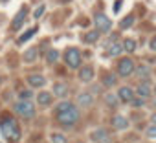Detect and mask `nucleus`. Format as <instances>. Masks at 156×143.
Instances as JSON below:
<instances>
[{
    "instance_id": "nucleus-1",
    "label": "nucleus",
    "mask_w": 156,
    "mask_h": 143,
    "mask_svg": "<svg viewBox=\"0 0 156 143\" xmlns=\"http://www.w3.org/2000/svg\"><path fill=\"white\" fill-rule=\"evenodd\" d=\"M81 117V110L72 101H61L55 106V121L61 127H73Z\"/></svg>"
},
{
    "instance_id": "nucleus-2",
    "label": "nucleus",
    "mask_w": 156,
    "mask_h": 143,
    "mask_svg": "<svg viewBox=\"0 0 156 143\" xmlns=\"http://www.w3.org/2000/svg\"><path fill=\"white\" fill-rule=\"evenodd\" d=\"M0 130H2V136L9 141H19L20 139V127L17 123L15 117H4L0 121Z\"/></svg>"
},
{
    "instance_id": "nucleus-3",
    "label": "nucleus",
    "mask_w": 156,
    "mask_h": 143,
    "mask_svg": "<svg viewBox=\"0 0 156 143\" xmlns=\"http://www.w3.org/2000/svg\"><path fill=\"white\" fill-rule=\"evenodd\" d=\"M62 59H64L66 66H68V68H72V70L81 68V62H83V57H81L79 48H73V46H70V48H66V50H64Z\"/></svg>"
},
{
    "instance_id": "nucleus-4",
    "label": "nucleus",
    "mask_w": 156,
    "mask_h": 143,
    "mask_svg": "<svg viewBox=\"0 0 156 143\" xmlns=\"http://www.w3.org/2000/svg\"><path fill=\"white\" fill-rule=\"evenodd\" d=\"M13 110L22 119H33L35 117V112H37V108H35V105L31 101H20V99L13 105Z\"/></svg>"
},
{
    "instance_id": "nucleus-5",
    "label": "nucleus",
    "mask_w": 156,
    "mask_h": 143,
    "mask_svg": "<svg viewBox=\"0 0 156 143\" xmlns=\"http://www.w3.org/2000/svg\"><path fill=\"white\" fill-rule=\"evenodd\" d=\"M134 68H136L134 66V61L130 57H123L118 62V75L119 77H130L134 74Z\"/></svg>"
},
{
    "instance_id": "nucleus-6",
    "label": "nucleus",
    "mask_w": 156,
    "mask_h": 143,
    "mask_svg": "<svg viewBox=\"0 0 156 143\" xmlns=\"http://www.w3.org/2000/svg\"><path fill=\"white\" fill-rule=\"evenodd\" d=\"M90 139L94 143H112V136L105 127H98L90 132Z\"/></svg>"
},
{
    "instance_id": "nucleus-7",
    "label": "nucleus",
    "mask_w": 156,
    "mask_h": 143,
    "mask_svg": "<svg viewBox=\"0 0 156 143\" xmlns=\"http://www.w3.org/2000/svg\"><path fill=\"white\" fill-rule=\"evenodd\" d=\"M94 24H96V31H99V33H108L112 28V20L105 13H98L94 17Z\"/></svg>"
},
{
    "instance_id": "nucleus-8",
    "label": "nucleus",
    "mask_w": 156,
    "mask_h": 143,
    "mask_svg": "<svg viewBox=\"0 0 156 143\" xmlns=\"http://www.w3.org/2000/svg\"><path fill=\"white\" fill-rule=\"evenodd\" d=\"M77 108H90L94 105V96L90 92H81V94H77L75 97V103H73Z\"/></svg>"
},
{
    "instance_id": "nucleus-9",
    "label": "nucleus",
    "mask_w": 156,
    "mask_h": 143,
    "mask_svg": "<svg viewBox=\"0 0 156 143\" xmlns=\"http://www.w3.org/2000/svg\"><path fill=\"white\" fill-rule=\"evenodd\" d=\"M110 125H112V128L114 130H127L129 127H130V121L123 116V114H116V116H112V119H110Z\"/></svg>"
},
{
    "instance_id": "nucleus-10",
    "label": "nucleus",
    "mask_w": 156,
    "mask_h": 143,
    "mask_svg": "<svg viewBox=\"0 0 156 143\" xmlns=\"http://www.w3.org/2000/svg\"><path fill=\"white\" fill-rule=\"evenodd\" d=\"M79 72H77V77H79L81 83H92L96 74H94V68L92 66H83V68H77Z\"/></svg>"
},
{
    "instance_id": "nucleus-11",
    "label": "nucleus",
    "mask_w": 156,
    "mask_h": 143,
    "mask_svg": "<svg viewBox=\"0 0 156 143\" xmlns=\"http://www.w3.org/2000/svg\"><path fill=\"white\" fill-rule=\"evenodd\" d=\"M118 99H119V103H130L136 96H134V90L130 88V86H121L119 90H118Z\"/></svg>"
},
{
    "instance_id": "nucleus-12",
    "label": "nucleus",
    "mask_w": 156,
    "mask_h": 143,
    "mask_svg": "<svg viewBox=\"0 0 156 143\" xmlns=\"http://www.w3.org/2000/svg\"><path fill=\"white\" fill-rule=\"evenodd\" d=\"M134 96L141 97V99H149L152 96V88H151V83H140L134 90Z\"/></svg>"
},
{
    "instance_id": "nucleus-13",
    "label": "nucleus",
    "mask_w": 156,
    "mask_h": 143,
    "mask_svg": "<svg viewBox=\"0 0 156 143\" xmlns=\"http://www.w3.org/2000/svg\"><path fill=\"white\" fill-rule=\"evenodd\" d=\"M26 17H28V8L24 6V8H20V9H19V13L13 17L11 28H13V30H20V26H22V22L26 20Z\"/></svg>"
},
{
    "instance_id": "nucleus-14",
    "label": "nucleus",
    "mask_w": 156,
    "mask_h": 143,
    "mask_svg": "<svg viewBox=\"0 0 156 143\" xmlns=\"http://www.w3.org/2000/svg\"><path fill=\"white\" fill-rule=\"evenodd\" d=\"M28 85L31 88H42L46 85V77L41 74H31V75H28Z\"/></svg>"
},
{
    "instance_id": "nucleus-15",
    "label": "nucleus",
    "mask_w": 156,
    "mask_h": 143,
    "mask_svg": "<svg viewBox=\"0 0 156 143\" xmlns=\"http://www.w3.org/2000/svg\"><path fill=\"white\" fill-rule=\"evenodd\" d=\"M68 90H70V88H68L66 83H55V85H53V90H51L50 94L55 96V97H61V99H62V97L68 96Z\"/></svg>"
},
{
    "instance_id": "nucleus-16",
    "label": "nucleus",
    "mask_w": 156,
    "mask_h": 143,
    "mask_svg": "<svg viewBox=\"0 0 156 143\" xmlns=\"http://www.w3.org/2000/svg\"><path fill=\"white\" fill-rule=\"evenodd\" d=\"M37 103H39V106H50L53 103V96L46 90H41L37 94Z\"/></svg>"
},
{
    "instance_id": "nucleus-17",
    "label": "nucleus",
    "mask_w": 156,
    "mask_h": 143,
    "mask_svg": "<svg viewBox=\"0 0 156 143\" xmlns=\"http://www.w3.org/2000/svg\"><path fill=\"white\" fill-rule=\"evenodd\" d=\"M134 74L141 79V83H151V68H149V66L134 68Z\"/></svg>"
},
{
    "instance_id": "nucleus-18",
    "label": "nucleus",
    "mask_w": 156,
    "mask_h": 143,
    "mask_svg": "<svg viewBox=\"0 0 156 143\" xmlns=\"http://www.w3.org/2000/svg\"><path fill=\"white\" fill-rule=\"evenodd\" d=\"M37 57H39V50H37V48H28V50L24 51V55H22V61L28 62V64H31V62L37 61Z\"/></svg>"
},
{
    "instance_id": "nucleus-19",
    "label": "nucleus",
    "mask_w": 156,
    "mask_h": 143,
    "mask_svg": "<svg viewBox=\"0 0 156 143\" xmlns=\"http://www.w3.org/2000/svg\"><path fill=\"white\" fill-rule=\"evenodd\" d=\"M103 99H105V105L110 106V108H116V106L119 105V99H118V96H116L114 92H107V94L103 96Z\"/></svg>"
},
{
    "instance_id": "nucleus-20",
    "label": "nucleus",
    "mask_w": 156,
    "mask_h": 143,
    "mask_svg": "<svg viewBox=\"0 0 156 143\" xmlns=\"http://www.w3.org/2000/svg\"><path fill=\"white\" fill-rule=\"evenodd\" d=\"M121 53H123V48H121L119 42H112V46H108V50H107V55L108 57H118Z\"/></svg>"
},
{
    "instance_id": "nucleus-21",
    "label": "nucleus",
    "mask_w": 156,
    "mask_h": 143,
    "mask_svg": "<svg viewBox=\"0 0 156 143\" xmlns=\"http://www.w3.org/2000/svg\"><path fill=\"white\" fill-rule=\"evenodd\" d=\"M37 31H39V28H37V26L30 28V30H28L24 35H20V37H19V40H17V42H19V44H24V42H28V40H30V39H31V37H33Z\"/></svg>"
},
{
    "instance_id": "nucleus-22",
    "label": "nucleus",
    "mask_w": 156,
    "mask_h": 143,
    "mask_svg": "<svg viewBox=\"0 0 156 143\" xmlns=\"http://www.w3.org/2000/svg\"><path fill=\"white\" fill-rule=\"evenodd\" d=\"M116 83H118V77L114 74H105V77H103V86L105 88H112V86H116Z\"/></svg>"
},
{
    "instance_id": "nucleus-23",
    "label": "nucleus",
    "mask_w": 156,
    "mask_h": 143,
    "mask_svg": "<svg viewBox=\"0 0 156 143\" xmlns=\"http://www.w3.org/2000/svg\"><path fill=\"white\" fill-rule=\"evenodd\" d=\"M99 35H101V33L94 30V31L85 33V35H83V40H85V42H88V44H92V42H98V40H99Z\"/></svg>"
},
{
    "instance_id": "nucleus-24",
    "label": "nucleus",
    "mask_w": 156,
    "mask_h": 143,
    "mask_svg": "<svg viewBox=\"0 0 156 143\" xmlns=\"http://www.w3.org/2000/svg\"><path fill=\"white\" fill-rule=\"evenodd\" d=\"M59 57H61V53H59L55 48H51V50L46 53V62H48V64H55V62L59 61Z\"/></svg>"
},
{
    "instance_id": "nucleus-25",
    "label": "nucleus",
    "mask_w": 156,
    "mask_h": 143,
    "mask_svg": "<svg viewBox=\"0 0 156 143\" xmlns=\"http://www.w3.org/2000/svg\"><path fill=\"white\" fill-rule=\"evenodd\" d=\"M50 143H68V139L61 132H51L50 134Z\"/></svg>"
},
{
    "instance_id": "nucleus-26",
    "label": "nucleus",
    "mask_w": 156,
    "mask_h": 143,
    "mask_svg": "<svg viewBox=\"0 0 156 143\" xmlns=\"http://www.w3.org/2000/svg\"><path fill=\"white\" fill-rule=\"evenodd\" d=\"M121 48H123V51L132 53V51H136V40H132V39H125L123 44H121Z\"/></svg>"
},
{
    "instance_id": "nucleus-27",
    "label": "nucleus",
    "mask_w": 156,
    "mask_h": 143,
    "mask_svg": "<svg viewBox=\"0 0 156 143\" xmlns=\"http://www.w3.org/2000/svg\"><path fill=\"white\" fill-rule=\"evenodd\" d=\"M132 24H134V17H132V15H129V17H125V19L121 20V24H119V26H121V30H127V28H130Z\"/></svg>"
},
{
    "instance_id": "nucleus-28",
    "label": "nucleus",
    "mask_w": 156,
    "mask_h": 143,
    "mask_svg": "<svg viewBox=\"0 0 156 143\" xmlns=\"http://www.w3.org/2000/svg\"><path fill=\"white\" fill-rule=\"evenodd\" d=\"M129 105H130L132 108H143V106H145V99H141V97H134Z\"/></svg>"
},
{
    "instance_id": "nucleus-29",
    "label": "nucleus",
    "mask_w": 156,
    "mask_h": 143,
    "mask_svg": "<svg viewBox=\"0 0 156 143\" xmlns=\"http://www.w3.org/2000/svg\"><path fill=\"white\" fill-rule=\"evenodd\" d=\"M31 96H33L31 90H20V92H19V99H20V101H30Z\"/></svg>"
},
{
    "instance_id": "nucleus-30",
    "label": "nucleus",
    "mask_w": 156,
    "mask_h": 143,
    "mask_svg": "<svg viewBox=\"0 0 156 143\" xmlns=\"http://www.w3.org/2000/svg\"><path fill=\"white\" fill-rule=\"evenodd\" d=\"M145 134H147V138L154 139V138H156V125H154V123H151V125L147 127V132H145Z\"/></svg>"
},
{
    "instance_id": "nucleus-31",
    "label": "nucleus",
    "mask_w": 156,
    "mask_h": 143,
    "mask_svg": "<svg viewBox=\"0 0 156 143\" xmlns=\"http://www.w3.org/2000/svg\"><path fill=\"white\" fill-rule=\"evenodd\" d=\"M44 9H46V6H39V8H37V9L33 11V19H39V17H42Z\"/></svg>"
},
{
    "instance_id": "nucleus-32",
    "label": "nucleus",
    "mask_w": 156,
    "mask_h": 143,
    "mask_svg": "<svg viewBox=\"0 0 156 143\" xmlns=\"http://www.w3.org/2000/svg\"><path fill=\"white\" fill-rule=\"evenodd\" d=\"M149 48H151V50H152V51H154V50H156V39H154V37H152V39H151V42H149Z\"/></svg>"
},
{
    "instance_id": "nucleus-33",
    "label": "nucleus",
    "mask_w": 156,
    "mask_h": 143,
    "mask_svg": "<svg viewBox=\"0 0 156 143\" xmlns=\"http://www.w3.org/2000/svg\"><path fill=\"white\" fill-rule=\"evenodd\" d=\"M119 8H121V0H118V2H116V8H114V11L118 13V11H119Z\"/></svg>"
},
{
    "instance_id": "nucleus-34",
    "label": "nucleus",
    "mask_w": 156,
    "mask_h": 143,
    "mask_svg": "<svg viewBox=\"0 0 156 143\" xmlns=\"http://www.w3.org/2000/svg\"><path fill=\"white\" fill-rule=\"evenodd\" d=\"M0 85H2V75H0Z\"/></svg>"
},
{
    "instance_id": "nucleus-35",
    "label": "nucleus",
    "mask_w": 156,
    "mask_h": 143,
    "mask_svg": "<svg viewBox=\"0 0 156 143\" xmlns=\"http://www.w3.org/2000/svg\"><path fill=\"white\" fill-rule=\"evenodd\" d=\"M0 2H8V0H0Z\"/></svg>"
},
{
    "instance_id": "nucleus-36",
    "label": "nucleus",
    "mask_w": 156,
    "mask_h": 143,
    "mask_svg": "<svg viewBox=\"0 0 156 143\" xmlns=\"http://www.w3.org/2000/svg\"><path fill=\"white\" fill-rule=\"evenodd\" d=\"M77 143H81V141H77Z\"/></svg>"
}]
</instances>
